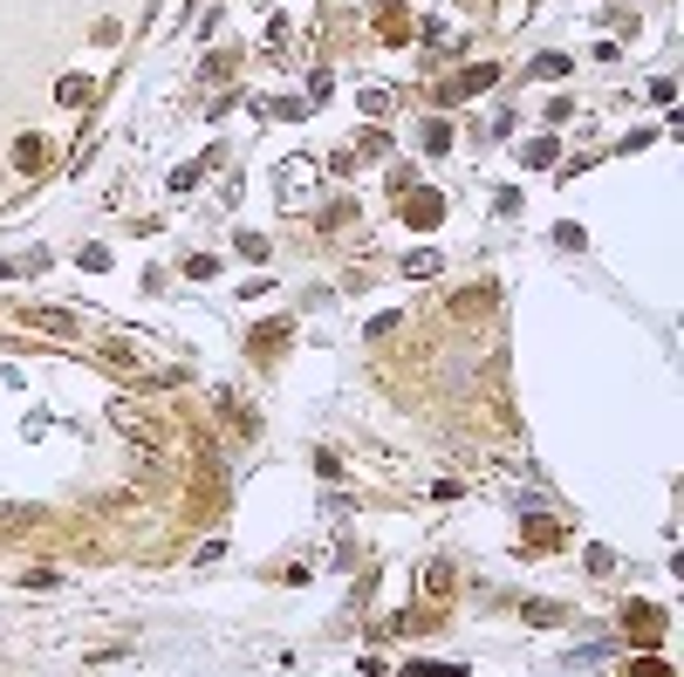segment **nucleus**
Listing matches in <instances>:
<instances>
[{
  "mask_svg": "<svg viewBox=\"0 0 684 677\" xmlns=\"http://www.w3.org/2000/svg\"><path fill=\"white\" fill-rule=\"evenodd\" d=\"M110 425H117L123 438H137L144 452H165V425L151 418V411H137L131 397H117V404H110Z\"/></svg>",
  "mask_w": 684,
  "mask_h": 677,
  "instance_id": "obj_1",
  "label": "nucleus"
},
{
  "mask_svg": "<svg viewBox=\"0 0 684 677\" xmlns=\"http://www.w3.org/2000/svg\"><path fill=\"white\" fill-rule=\"evenodd\" d=\"M274 199H281V205H301V199H315V165H309V158L281 165V186H274Z\"/></svg>",
  "mask_w": 684,
  "mask_h": 677,
  "instance_id": "obj_2",
  "label": "nucleus"
},
{
  "mask_svg": "<svg viewBox=\"0 0 684 677\" xmlns=\"http://www.w3.org/2000/svg\"><path fill=\"white\" fill-rule=\"evenodd\" d=\"M623 616H629V630H637L644 643H657V637H664V609H650V603H629Z\"/></svg>",
  "mask_w": 684,
  "mask_h": 677,
  "instance_id": "obj_3",
  "label": "nucleus"
},
{
  "mask_svg": "<svg viewBox=\"0 0 684 677\" xmlns=\"http://www.w3.org/2000/svg\"><path fill=\"white\" fill-rule=\"evenodd\" d=\"M21 322H28V329H56V335H75V316H69V308H28Z\"/></svg>",
  "mask_w": 684,
  "mask_h": 677,
  "instance_id": "obj_4",
  "label": "nucleus"
},
{
  "mask_svg": "<svg viewBox=\"0 0 684 677\" xmlns=\"http://www.w3.org/2000/svg\"><path fill=\"white\" fill-rule=\"evenodd\" d=\"M439 213H445V205H439V192H418V199H404V219H411V226H439Z\"/></svg>",
  "mask_w": 684,
  "mask_h": 677,
  "instance_id": "obj_5",
  "label": "nucleus"
},
{
  "mask_svg": "<svg viewBox=\"0 0 684 677\" xmlns=\"http://www.w3.org/2000/svg\"><path fill=\"white\" fill-rule=\"evenodd\" d=\"M219 165V151H206V158H192V165H179V171H171V192H192L199 186V178H206Z\"/></svg>",
  "mask_w": 684,
  "mask_h": 677,
  "instance_id": "obj_6",
  "label": "nucleus"
},
{
  "mask_svg": "<svg viewBox=\"0 0 684 677\" xmlns=\"http://www.w3.org/2000/svg\"><path fill=\"white\" fill-rule=\"evenodd\" d=\"M397 677H459V664H439V657H411Z\"/></svg>",
  "mask_w": 684,
  "mask_h": 677,
  "instance_id": "obj_7",
  "label": "nucleus"
},
{
  "mask_svg": "<svg viewBox=\"0 0 684 677\" xmlns=\"http://www.w3.org/2000/svg\"><path fill=\"white\" fill-rule=\"evenodd\" d=\"M452 582H459V575H452V561H432V568H424V589H432V595H452Z\"/></svg>",
  "mask_w": 684,
  "mask_h": 677,
  "instance_id": "obj_8",
  "label": "nucleus"
},
{
  "mask_svg": "<svg viewBox=\"0 0 684 677\" xmlns=\"http://www.w3.org/2000/svg\"><path fill=\"white\" fill-rule=\"evenodd\" d=\"M404 274H418V281H424V274H439V253H432V247H418L411 260H404Z\"/></svg>",
  "mask_w": 684,
  "mask_h": 677,
  "instance_id": "obj_9",
  "label": "nucleus"
},
{
  "mask_svg": "<svg viewBox=\"0 0 684 677\" xmlns=\"http://www.w3.org/2000/svg\"><path fill=\"white\" fill-rule=\"evenodd\" d=\"M14 165L35 171V165H41V138H21V144H14Z\"/></svg>",
  "mask_w": 684,
  "mask_h": 677,
  "instance_id": "obj_10",
  "label": "nucleus"
},
{
  "mask_svg": "<svg viewBox=\"0 0 684 677\" xmlns=\"http://www.w3.org/2000/svg\"><path fill=\"white\" fill-rule=\"evenodd\" d=\"M56 96H62V103H83V96H89V75H62Z\"/></svg>",
  "mask_w": 684,
  "mask_h": 677,
  "instance_id": "obj_11",
  "label": "nucleus"
},
{
  "mask_svg": "<svg viewBox=\"0 0 684 677\" xmlns=\"http://www.w3.org/2000/svg\"><path fill=\"white\" fill-rule=\"evenodd\" d=\"M535 75H541V83H562V75H568V56H541Z\"/></svg>",
  "mask_w": 684,
  "mask_h": 677,
  "instance_id": "obj_12",
  "label": "nucleus"
},
{
  "mask_svg": "<svg viewBox=\"0 0 684 677\" xmlns=\"http://www.w3.org/2000/svg\"><path fill=\"white\" fill-rule=\"evenodd\" d=\"M623 677H671V670H664V657H637V664H629Z\"/></svg>",
  "mask_w": 684,
  "mask_h": 677,
  "instance_id": "obj_13",
  "label": "nucleus"
},
{
  "mask_svg": "<svg viewBox=\"0 0 684 677\" xmlns=\"http://www.w3.org/2000/svg\"><path fill=\"white\" fill-rule=\"evenodd\" d=\"M554 240H562V247H575V253H581V240H589V233H581L575 219H562V226H554Z\"/></svg>",
  "mask_w": 684,
  "mask_h": 677,
  "instance_id": "obj_14",
  "label": "nucleus"
},
{
  "mask_svg": "<svg viewBox=\"0 0 684 677\" xmlns=\"http://www.w3.org/2000/svg\"><path fill=\"white\" fill-rule=\"evenodd\" d=\"M452 144V123H424V151H445Z\"/></svg>",
  "mask_w": 684,
  "mask_h": 677,
  "instance_id": "obj_15",
  "label": "nucleus"
},
{
  "mask_svg": "<svg viewBox=\"0 0 684 677\" xmlns=\"http://www.w3.org/2000/svg\"><path fill=\"white\" fill-rule=\"evenodd\" d=\"M233 247H240L247 260H267V240H261V233H240V240H233Z\"/></svg>",
  "mask_w": 684,
  "mask_h": 677,
  "instance_id": "obj_16",
  "label": "nucleus"
},
{
  "mask_svg": "<svg viewBox=\"0 0 684 677\" xmlns=\"http://www.w3.org/2000/svg\"><path fill=\"white\" fill-rule=\"evenodd\" d=\"M527 622H541V630H548V622H562V609H554V603H527Z\"/></svg>",
  "mask_w": 684,
  "mask_h": 677,
  "instance_id": "obj_17",
  "label": "nucleus"
}]
</instances>
